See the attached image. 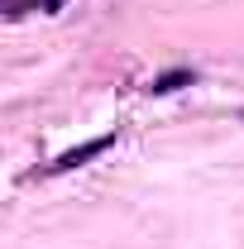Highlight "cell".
<instances>
[{
    "label": "cell",
    "instance_id": "obj_1",
    "mask_svg": "<svg viewBox=\"0 0 244 249\" xmlns=\"http://www.w3.org/2000/svg\"><path fill=\"white\" fill-rule=\"evenodd\" d=\"M110 144H115V129H110V134H101V139H91V144H82V149H67V154H58L53 163H48V168H43V173H48V178H53V173H72V168H82L87 158L105 154Z\"/></svg>",
    "mask_w": 244,
    "mask_h": 249
},
{
    "label": "cell",
    "instance_id": "obj_2",
    "mask_svg": "<svg viewBox=\"0 0 244 249\" xmlns=\"http://www.w3.org/2000/svg\"><path fill=\"white\" fill-rule=\"evenodd\" d=\"M187 82H196V72H192V67H177V72H163V77H153L149 91H153V96H168V91H177V87H187Z\"/></svg>",
    "mask_w": 244,
    "mask_h": 249
},
{
    "label": "cell",
    "instance_id": "obj_3",
    "mask_svg": "<svg viewBox=\"0 0 244 249\" xmlns=\"http://www.w3.org/2000/svg\"><path fill=\"white\" fill-rule=\"evenodd\" d=\"M29 5H43V10H58L62 0H19V5H15V15H19V10H29Z\"/></svg>",
    "mask_w": 244,
    "mask_h": 249
}]
</instances>
